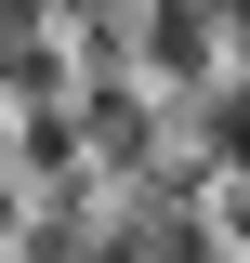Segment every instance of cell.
<instances>
[{
  "mask_svg": "<svg viewBox=\"0 0 250 263\" xmlns=\"http://www.w3.org/2000/svg\"><path fill=\"white\" fill-rule=\"evenodd\" d=\"M224 0H145V79L158 92H198V79H224Z\"/></svg>",
  "mask_w": 250,
  "mask_h": 263,
  "instance_id": "obj_1",
  "label": "cell"
},
{
  "mask_svg": "<svg viewBox=\"0 0 250 263\" xmlns=\"http://www.w3.org/2000/svg\"><path fill=\"white\" fill-rule=\"evenodd\" d=\"M198 158H211V171H250V66L211 79V105H198Z\"/></svg>",
  "mask_w": 250,
  "mask_h": 263,
  "instance_id": "obj_2",
  "label": "cell"
},
{
  "mask_svg": "<svg viewBox=\"0 0 250 263\" xmlns=\"http://www.w3.org/2000/svg\"><path fill=\"white\" fill-rule=\"evenodd\" d=\"M0 237H27V158H13V132H0Z\"/></svg>",
  "mask_w": 250,
  "mask_h": 263,
  "instance_id": "obj_3",
  "label": "cell"
}]
</instances>
